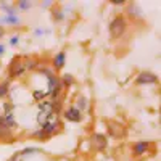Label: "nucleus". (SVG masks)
I'll list each match as a JSON object with an SVG mask.
<instances>
[{
  "label": "nucleus",
  "mask_w": 161,
  "mask_h": 161,
  "mask_svg": "<svg viewBox=\"0 0 161 161\" xmlns=\"http://www.w3.org/2000/svg\"><path fill=\"white\" fill-rule=\"evenodd\" d=\"M108 134L111 137L116 139H123L126 136V129L123 126H119V123H114V121H110L108 123Z\"/></svg>",
  "instance_id": "nucleus-5"
},
{
  "label": "nucleus",
  "mask_w": 161,
  "mask_h": 161,
  "mask_svg": "<svg viewBox=\"0 0 161 161\" xmlns=\"http://www.w3.org/2000/svg\"><path fill=\"white\" fill-rule=\"evenodd\" d=\"M0 8H2V10H5L7 13H8V16H13V15H15V13H16V8L15 7H11L10 3H0Z\"/></svg>",
  "instance_id": "nucleus-15"
},
{
  "label": "nucleus",
  "mask_w": 161,
  "mask_h": 161,
  "mask_svg": "<svg viewBox=\"0 0 161 161\" xmlns=\"http://www.w3.org/2000/svg\"><path fill=\"white\" fill-rule=\"evenodd\" d=\"M53 68L55 69H61L63 66H64V63H66V53L64 52H58L55 57H53Z\"/></svg>",
  "instance_id": "nucleus-10"
},
{
  "label": "nucleus",
  "mask_w": 161,
  "mask_h": 161,
  "mask_svg": "<svg viewBox=\"0 0 161 161\" xmlns=\"http://www.w3.org/2000/svg\"><path fill=\"white\" fill-rule=\"evenodd\" d=\"M3 53H5V45L0 44V55H3Z\"/></svg>",
  "instance_id": "nucleus-25"
},
{
  "label": "nucleus",
  "mask_w": 161,
  "mask_h": 161,
  "mask_svg": "<svg viewBox=\"0 0 161 161\" xmlns=\"http://www.w3.org/2000/svg\"><path fill=\"white\" fill-rule=\"evenodd\" d=\"M16 7H18L19 10H28V8H31V7H32V2H26V0H18V2H16Z\"/></svg>",
  "instance_id": "nucleus-20"
},
{
  "label": "nucleus",
  "mask_w": 161,
  "mask_h": 161,
  "mask_svg": "<svg viewBox=\"0 0 161 161\" xmlns=\"http://www.w3.org/2000/svg\"><path fill=\"white\" fill-rule=\"evenodd\" d=\"M0 140H5V142H11L13 137H11V129L3 123L2 116H0Z\"/></svg>",
  "instance_id": "nucleus-8"
},
{
  "label": "nucleus",
  "mask_w": 161,
  "mask_h": 161,
  "mask_svg": "<svg viewBox=\"0 0 161 161\" xmlns=\"http://www.w3.org/2000/svg\"><path fill=\"white\" fill-rule=\"evenodd\" d=\"M8 90H10V80L0 82V98H5L8 95Z\"/></svg>",
  "instance_id": "nucleus-13"
},
{
  "label": "nucleus",
  "mask_w": 161,
  "mask_h": 161,
  "mask_svg": "<svg viewBox=\"0 0 161 161\" xmlns=\"http://www.w3.org/2000/svg\"><path fill=\"white\" fill-rule=\"evenodd\" d=\"M127 13L134 18V16H140V15H142V10H140V7H139V5L130 3V5L127 7Z\"/></svg>",
  "instance_id": "nucleus-12"
},
{
  "label": "nucleus",
  "mask_w": 161,
  "mask_h": 161,
  "mask_svg": "<svg viewBox=\"0 0 161 161\" xmlns=\"http://www.w3.org/2000/svg\"><path fill=\"white\" fill-rule=\"evenodd\" d=\"M2 21H3L5 24H21V19H19L16 15H13V16H5V18H2Z\"/></svg>",
  "instance_id": "nucleus-14"
},
{
  "label": "nucleus",
  "mask_w": 161,
  "mask_h": 161,
  "mask_svg": "<svg viewBox=\"0 0 161 161\" xmlns=\"http://www.w3.org/2000/svg\"><path fill=\"white\" fill-rule=\"evenodd\" d=\"M19 44V36H13L11 39H10V45H13V47H16Z\"/></svg>",
  "instance_id": "nucleus-21"
},
{
  "label": "nucleus",
  "mask_w": 161,
  "mask_h": 161,
  "mask_svg": "<svg viewBox=\"0 0 161 161\" xmlns=\"http://www.w3.org/2000/svg\"><path fill=\"white\" fill-rule=\"evenodd\" d=\"M24 61V68H26V71H31V69H34L36 66H37V61L34 60V58H26V60H23Z\"/></svg>",
  "instance_id": "nucleus-16"
},
{
  "label": "nucleus",
  "mask_w": 161,
  "mask_h": 161,
  "mask_svg": "<svg viewBox=\"0 0 161 161\" xmlns=\"http://www.w3.org/2000/svg\"><path fill=\"white\" fill-rule=\"evenodd\" d=\"M158 82V76L150 73V71H142L136 77V84L137 86H145V84H156Z\"/></svg>",
  "instance_id": "nucleus-4"
},
{
  "label": "nucleus",
  "mask_w": 161,
  "mask_h": 161,
  "mask_svg": "<svg viewBox=\"0 0 161 161\" xmlns=\"http://www.w3.org/2000/svg\"><path fill=\"white\" fill-rule=\"evenodd\" d=\"M5 36V31H3V26H0V39Z\"/></svg>",
  "instance_id": "nucleus-24"
},
{
  "label": "nucleus",
  "mask_w": 161,
  "mask_h": 161,
  "mask_svg": "<svg viewBox=\"0 0 161 161\" xmlns=\"http://www.w3.org/2000/svg\"><path fill=\"white\" fill-rule=\"evenodd\" d=\"M60 80H61V86H63V87H69V86L73 84L74 79H73V76H69V74H64L63 79H60Z\"/></svg>",
  "instance_id": "nucleus-18"
},
{
  "label": "nucleus",
  "mask_w": 161,
  "mask_h": 161,
  "mask_svg": "<svg viewBox=\"0 0 161 161\" xmlns=\"http://www.w3.org/2000/svg\"><path fill=\"white\" fill-rule=\"evenodd\" d=\"M76 108H77L79 111L87 110V98H86V97H79V98H77V106H76Z\"/></svg>",
  "instance_id": "nucleus-17"
},
{
  "label": "nucleus",
  "mask_w": 161,
  "mask_h": 161,
  "mask_svg": "<svg viewBox=\"0 0 161 161\" xmlns=\"http://www.w3.org/2000/svg\"><path fill=\"white\" fill-rule=\"evenodd\" d=\"M113 3H114V5H123L124 0H113Z\"/></svg>",
  "instance_id": "nucleus-23"
},
{
  "label": "nucleus",
  "mask_w": 161,
  "mask_h": 161,
  "mask_svg": "<svg viewBox=\"0 0 161 161\" xmlns=\"http://www.w3.org/2000/svg\"><path fill=\"white\" fill-rule=\"evenodd\" d=\"M2 119H3V123L10 127V129H15L16 126H18V123H16V119H15V116H13V113H7V114H2Z\"/></svg>",
  "instance_id": "nucleus-11"
},
{
  "label": "nucleus",
  "mask_w": 161,
  "mask_h": 161,
  "mask_svg": "<svg viewBox=\"0 0 161 161\" xmlns=\"http://www.w3.org/2000/svg\"><path fill=\"white\" fill-rule=\"evenodd\" d=\"M80 111L76 108V106H71V108H68L64 111V118L68 119V121H71V123H77V121H80Z\"/></svg>",
  "instance_id": "nucleus-9"
},
{
  "label": "nucleus",
  "mask_w": 161,
  "mask_h": 161,
  "mask_svg": "<svg viewBox=\"0 0 161 161\" xmlns=\"http://www.w3.org/2000/svg\"><path fill=\"white\" fill-rule=\"evenodd\" d=\"M127 29V19L123 16V15H119V16H114L110 23V36L113 39H118L121 36H124Z\"/></svg>",
  "instance_id": "nucleus-2"
},
{
  "label": "nucleus",
  "mask_w": 161,
  "mask_h": 161,
  "mask_svg": "<svg viewBox=\"0 0 161 161\" xmlns=\"http://www.w3.org/2000/svg\"><path fill=\"white\" fill-rule=\"evenodd\" d=\"M92 145L97 150H105L106 148V137L103 134H93L92 136Z\"/></svg>",
  "instance_id": "nucleus-7"
},
{
  "label": "nucleus",
  "mask_w": 161,
  "mask_h": 161,
  "mask_svg": "<svg viewBox=\"0 0 161 161\" xmlns=\"http://www.w3.org/2000/svg\"><path fill=\"white\" fill-rule=\"evenodd\" d=\"M150 147H153V143L150 142H137V143H134L132 145V153L136 155V156H140V155H145L147 152H148Z\"/></svg>",
  "instance_id": "nucleus-6"
},
{
  "label": "nucleus",
  "mask_w": 161,
  "mask_h": 161,
  "mask_svg": "<svg viewBox=\"0 0 161 161\" xmlns=\"http://www.w3.org/2000/svg\"><path fill=\"white\" fill-rule=\"evenodd\" d=\"M21 156H23L21 153H16V155H13L8 161H23V159H21Z\"/></svg>",
  "instance_id": "nucleus-22"
},
{
  "label": "nucleus",
  "mask_w": 161,
  "mask_h": 161,
  "mask_svg": "<svg viewBox=\"0 0 161 161\" xmlns=\"http://www.w3.org/2000/svg\"><path fill=\"white\" fill-rule=\"evenodd\" d=\"M58 130H61V123H60L57 114H52V116H48V119L45 121V123L40 124V129L34 132V137L47 139V137L53 136V134H57Z\"/></svg>",
  "instance_id": "nucleus-1"
},
{
  "label": "nucleus",
  "mask_w": 161,
  "mask_h": 161,
  "mask_svg": "<svg viewBox=\"0 0 161 161\" xmlns=\"http://www.w3.org/2000/svg\"><path fill=\"white\" fill-rule=\"evenodd\" d=\"M34 98L37 100V102H44L45 100V97H47V92H42V90H34Z\"/></svg>",
  "instance_id": "nucleus-19"
},
{
  "label": "nucleus",
  "mask_w": 161,
  "mask_h": 161,
  "mask_svg": "<svg viewBox=\"0 0 161 161\" xmlns=\"http://www.w3.org/2000/svg\"><path fill=\"white\" fill-rule=\"evenodd\" d=\"M8 71H10V77H11V79L21 77V76L26 73L23 58H21V57H15V58H13L11 63H10V66H8Z\"/></svg>",
  "instance_id": "nucleus-3"
}]
</instances>
